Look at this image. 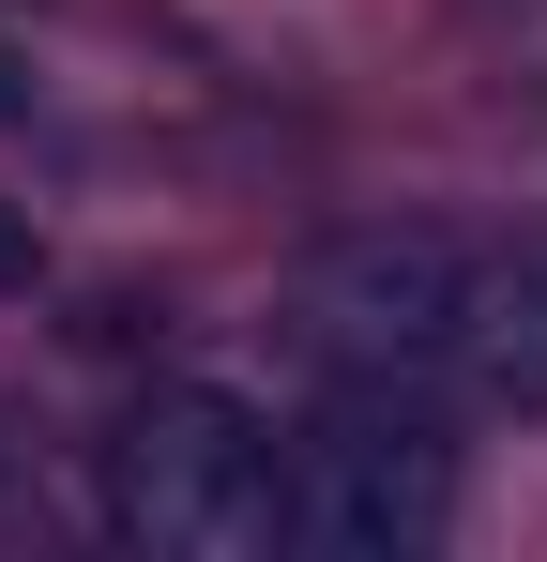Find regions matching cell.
<instances>
[{"label":"cell","instance_id":"6da1fadb","mask_svg":"<svg viewBox=\"0 0 547 562\" xmlns=\"http://www.w3.org/2000/svg\"><path fill=\"white\" fill-rule=\"evenodd\" d=\"M91 502L153 562H259V548H289V426L244 380H153L107 426Z\"/></svg>","mask_w":547,"mask_h":562},{"label":"cell","instance_id":"7a4b0ae2","mask_svg":"<svg viewBox=\"0 0 547 562\" xmlns=\"http://www.w3.org/2000/svg\"><path fill=\"white\" fill-rule=\"evenodd\" d=\"M471 274H487V244L442 228V213H380V228H335L304 289H289V319H304V350L335 380H411V395H456L471 380Z\"/></svg>","mask_w":547,"mask_h":562},{"label":"cell","instance_id":"3957f363","mask_svg":"<svg viewBox=\"0 0 547 562\" xmlns=\"http://www.w3.org/2000/svg\"><path fill=\"white\" fill-rule=\"evenodd\" d=\"M456 532V426L411 380H335L320 426H289V548L320 562H426Z\"/></svg>","mask_w":547,"mask_h":562},{"label":"cell","instance_id":"277c9868","mask_svg":"<svg viewBox=\"0 0 547 562\" xmlns=\"http://www.w3.org/2000/svg\"><path fill=\"white\" fill-rule=\"evenodd\" d=\"M471 395L547 411V228L487 244V274H471Z\"/></svg>","mask_w":547,"mask_h":562},{"label":"cell","instance_id":"5b68a950","mask_svg":"<svg viewBox=\"0 0 547 562\" xmlns=\"http://www.w3.org/2000/svg\"><path fill=\"white\" fill-rule=\"evenodd\" d=\"M0 289H31V213L0 198Z\"/></svg>","mask_w":547,"mask_h":562}]
</instances>
